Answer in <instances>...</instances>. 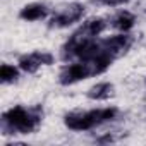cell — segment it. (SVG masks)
<instances>
[{
  "label": "cell",
  "instance_id": "6da1fadb",
  "mask_svg": "<svg viewBox=\"0 0 146 146\" xmlns=\"http://www.w3.org/2000/svg\"><path fill=\"white\" fill-rule=\"evenodd\" d=\"M43 120V108L31 107L26 108L23 105H16L5 110L0 119V129L4 136L12 134H33Z\"/></svg>",
  "mask_w": 146,
  "mask_h": 146
},
{
  "label": "cell",
  "instance_id": "7a4b0ae2",
  "mask_svg": "<svg viewBox=\"0 0 146 146\" xmlns=\"http://www.w3.org/2000/svg\"><path fill=\"white\" fill-rule=\"evenodd\" d=\"M117 115H119V110L115 107L93 108L88 112H70V113H65L64 124L70 131L83 132V131H90L98 125H103L107 122H112L113 119H117Z\"/></svg>",
  "mask_w": 146,
  "mask_h": 146
},
{
  "label": "cell",
  "instance_id": "3957f363",
  "mask_svg": "<svg viewBox=\"0 0 146 146\" xmlns=\"http://www.w3.org/2000/svg\"><path fill=\"white\" fill-rule=\"evenodd\" d=\"M86 7L79 2H72L67 4L64 9H60L57 14H53L48 21V26L52 29H62V28H69L70 24H74L78 21H81L84 17Z\"/></svg>",
  "mask_w": 146,
  "mask_h": 146
},
{
  "label": "cell",
  "instance_id": "277c9868",
  "mask_svg": "<svg viewBox=\"0 0 146 146\" xmlns=\"http://www.w3.org/2000/svg\"><path fill=\"white\" fill-rule=\"evenodd\" d=\"M88 78H91V72H90L86 62L76 60V62H70V64H67L60 69L58 83L62 86H70V84H76L79 81H84Z\"/></svg>",
  "mask_w": 146,
  "mask_h": 146
},
{
  "label": "cell",
  "instance_id": "5b68a950",
  "mask_svg": "<svg viewBox=\"0 0 146 146\" xmlns=\"http://www.w3.org/2000/svg\"><path fill=\"white\" fill-rule=\"evenodd\" d=\"M55 62V57L50 52H33L28 55H21L17 60V65L26 74H35L41 65H52Z\"/></svg>",
  "mask_w": 146,
  "mask_h": 146
},
{
  "label": "cell",
  "instance_id": "8992f818",
  "mask_svg": "<svg viewBox=\"0 0 146 146\" xmlns=\"http://www.w3.org/2000/svg\"><path fill=\"white\" fill-rule=\"evenodd\" d=\"M103 45H105V48H107L115 58H119L120 55H124V53L131 48L132 38H131L129 35H125V33H120V35H113V36L105 38V40H103Z\"/></svg>",
  "mask_w": 146,
  "mask_h": 146
},
{
  "label": "cell",
  "instance_id": "52a82bcc",
  "mask_svg": "<svg viewBox=\"0 0 146 146\" xmlns=\"http://www.w3.org/2000/svg\"><path fill=\"white\" fill-rule=\"evenodd\" d=\"M113 95H115V88L112 83H107V81L93 84L86 93V96L93 102H105V100H110Z\"/></svg>",
  "mask_w": 146,
  "mask_h": 146
},
{
  "label": "cell",
  "instance_id": "ba28073f",
  "mask_svg": "<svg viewBox=\"0 0 146 146\" xmlns=\"http://www.w3.org/2000/svg\"><path fill=\"white\" fill-rule=\"evenodd\" d=\"M134 24H136V16H134L132 12H129V11H120V12H117V14L112 17V21H110V26H112L113 29L120 31V33L131 31V29L134 28Z\"/></svg>",
  "mask_w": 146,
  "mask_h": 146
},
{
  "label": "cell",
  "instance_id": "9c48e42d",
  "mask_svg": "<svg viewBox=\"0 0 146 146\" xmlns=\"http://www.w3.org/2000/svg\"><path fill=\"white\" fill-rule=\"evenodd\" d=\"M48 16V9L45 4H28L19 11V17L24 21H41Z\"/></svg>",
  "mask_w": 146,
  "mask_h": 146
},
{
  "label": "cell",
  "instance_id": "30bf717a",
  "mask_svg": "<svg viewBox=\"0 0 146 146\" xmlns=\"http://www.w3.org/2000/svg\"><path fill=\"white\" fill-rule=\"evenodd\" d=\"M19 79V65H11V64H2L0 67V81L4 84L16 83Z\"/></svg>",
  "mask_w": 146,
  "mask_h": 146
},
{
  "label": "cell",
  "instance_id": "8fae6325",
  "mask_svg": "<svg viewBox=\"0 0 146 146\" xmlns=\"http://www.w3.org/2000/svg\"><path fill=\"white\" fill-rule=\"evenodd\" d=\"M93 2L100 5H107V7H120V5L129 4V0H93Z\"/></svg>",
  "mask_w": 146,
  "mask_h": 146
}]
</instances>
